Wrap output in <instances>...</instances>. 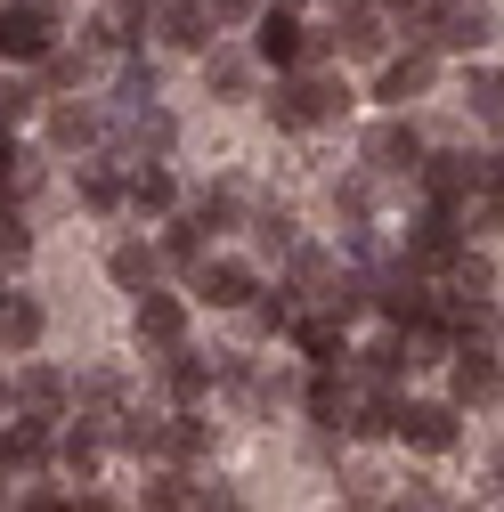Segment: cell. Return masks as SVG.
Returning a JSON list of instances; mask_svg holds the SVG:
<instances>
[{
	"mask_svg": "<svg viewBox=\"0 0 504 512\" xmlns=\"http://www.w3.org/2000/svg\"><path fill=\"white\" fill-rule=\"evenodd\" d=\"M131 212H179V179L163 171V163H131Z\"/></svg>",
	"mask_w": 504,
	"mask_h": 512,
	"instance_id": "23",
	"label": "cell"
},
{
	"mask_svg": "<svg viewBox=\"0 0 504 512\" xmlns=\"http://www.w3.org/2000/svg\"><path fill=\"white\" fill-rule=\"evenodd\" d=\"M57 407H66V374L25 366V374L9 382V415H49V423H57Z\"/></svg>",
	"mask_w": 504,
	"mask_h": 512,
	"instance_id": "15",
	"label": "cell"
},
{
	"mask_svg": "<svg viewBox=\"0 0 504 512\" xmlns=\"http://www.w3.org/2000/svg\"><path fill=\"white\" fill-rule=\"evenodd\" d=\"M252 57L277 66V82H285V74H301L309 57H318V33H301L285 9H261V25H252Z\"/></svg>",
	"mask_w": 504,
	"mask_h": 512,
	"instance_id": "4",
	"label": "cell"
},
{
	"mask_svg": "<svg viewBox=\"0 0 504 512\" xmlns=\"http://www.w3.org/2000/svg\"><path fill=\"white\" fill-rule=\"evenodd\" d=\"M252 317H261L269 334H285V326H301V293H293V285H269L261 301H252Z\"/></svg>",
	"mask_w": 504,
	"mask_h": 512,
	"instance_id": "35",
	"label": "cell"
},
{
	"mask_svg": "<svg viewBox=\"0 0 504 512\" xmlns=\"http://www.w3.org/2000/svg\"><path fill=\"white\" fill-rule=\"evenodd\" d=\"M301 407H309V423H350V382L342 374H309V391H301Z\"/></svg>",
	"mask_w": 504,
	"mask_h": 512,
	"instance_id": "28",
	"label": "cell"
},
{
	"mask_svg": "<svg viewBox=\"0 0 504 512\" xmlns=\"http://www.w3.org/2000/svg\"><path fill=\"white\" fill-rule=\"evenodd\" d=\"M464 98H472L480 122H504V66H472L464 74Z\"/></svg>",
	"mask_w": 504,
	"mask_h": 512,
	"instance_id": "32",
	"label": "cell"
},
{
	"mask_svg": "<svg viewBox=\"0 0 504 512\" xmlns=\"http://www.w3.org/2000/svg\"><path fill=\"white\" fill-rule=\"evenodd\" d=\"M204 9H212V25H244L252 9H261V0H204Z\"/></svg>",
	"mask_w": 504,
	"mask_h": 512,
	"instance_id": "43",
	"label": "cell"
},
{
	"mask_svg": "<svg viewBox=\"0 0 504 512\" xmlns=\"http://www.w3.org/2000/svg\"><path fill=\"white\" fill-rule=\"evenodd\" d=\"M74 512H114V504H106V496H90V488H82V496H74Z\"/></svg>",
	"mask_w": 504,
	"mask_h": 512,
	"instance_id": "45",
	"label": "cell"
},
{
	"mask_svg": "<svg viewBox=\"0 0 504 512\" xmlns=\"http://www.w3.org/2000/svg\"><path fill=\"white\" fill-rule=\"evenodd\" d=\"M122 131H131V155H147V163H163V147L179 139L163 106H131V122H122ZM131 155H122V163H131Z\"/></svg>",
	"mask_w": 504,
	"mask_h": 512,
	"instance_id": "26",
	"label": "cell"
},
{
	"mask_svg": "<svg viewBox=\"0 0 504 512\" xmlns=\"http://www.w3.org/2000/svg\"><path fill=\"white\" fill-rule=\"evenodd\" d=\"M496 391H504L496 350H480V342H472V350H456V358H448V399H456V407H488Z\"/></svg>",
	"mask_w": 504,
	"mask_h": 512,
	"instance_id": "9",
	"label": "cell"
},
{
	"mask_svg": "<svg viewBox=\"0 0 504 512\" xmlns=\"http://www.w3.org/2000/svg\"><path fill=\"white\" fill-rule=\"evenodd\" d=\"M269 9H285V17H293V9H301V0H269Z\"/></svg>",
	"mask_w": 504,
	"mask_h": 512,
	"instance_id": "48",
	"label": "cell"
},
{
	"mask_svg": "<svg viewBox=\"0 0 504 512\" xmlns=\"http://www.w3.org/2000/svg\"><path fill=\"white\" fill-rule=\"evenodd\" d=\"M98 464H106V439H98L90 423H74L66 439H57V472H66V480H82V488H90V480H98Z\"/></svg>",
	"mask_w": 504,
	"mask_h": 512,
	"instance_id": "22",
	"label": "cell"
},
{
	"mask_svg": "<svg viewBox=\"0 0 504 512\" xmlns=\"http://www.w3.org/2000/svg\"><path fill=\"white\" fill-rule=\"evenodd\" d=\"M17 512H74V496H57V488H25Z\"/></svg>",
	"mask_w": 504,
	"mask_h": 512,
	"instance_id": "41",
	"label": "cell"
},
{
	"mask_svg": "<svg viewBox=\"0 0 504 512\" xmlns=\"http://www.w3.org/2000/svg\"><path fill=\"white\" fill-rule=\"evenodd\" d=\"M41 326H49L41 301H33V293H9V309H0V342H9V358H25V350L41 342Z\"/></svg>",
	"mask_w": 504,
	"mask_h": 512,
	"instance_id": "25",
	"label": "cell"
},
{
	"mask_svg": "<svg viewBox=\"0 0 504 512\" xmlns=\"http://www.w3.org/2000/svg\"><path fill=\"white\" fill-rule=\"evenodd\" d=\"M131 334H139V350H187V301L179 293H139V309H131Z\"/></svg>",
	"mask_w": 504,
	"mask_h": 512,
	"instance_id": "5",
	"label": "cell"
},
{
	"mask_svg": "<svg viewBox=\"0 0 504 512\" xmlns=\"http://www.w3.org/2000/svg\"><path fill=\"white\" fill-rule=\"evenodd\" d=\"M407 261L415 269H456L464 261V212H423L407 236Z\"/></svg>",
	"mask_w": 504,
	"mask_h": 512,
	"instance_id": "6",
	"label": "cell"
},
{
	"mask_svg": "<svg viewBox=\"0 0 504 512\" xmlns=\"http://www.w3.org/2000/svg\"><path fill=\"white\" fill-rule=\"evenodd\" d=\"M204 447H212V423H204L196 407H187V415H171V456H204Z\"/></svg>",
	"mask_w": 504,
	"mask_h": 512,
	"instance_id": "37",
	"label": "cell"
},
{
	"mask_svg": "<svg viewBox=\"0 0 504 512\" xmlns=\"http://www.w3.org/2000/svg\"><path fill=\"white\" fill-rule=\"evenodd\" d=\"M187 220H196V228H236V220H244V196H236V187H204Z\"/></svg>",
	"mask_w": 504,
	"mask_h": 512,
	"instance_id": "34",
	"label": "cell"
},
{
	"mask_svg": "<svg viewBox=\"0 0 504 512\" xmlns=\"http://www.w3.org/2000/svg\"><path fill=\"white\" fill-rule=\"evenodd\" d=\"M155 269H163V252L139 244V236H131V244H114V261H106V277H114V285H131V293H155Z\"/></svg>",
	"mask_w": 504,
	"mask_h": 512,
	"instance_id": "24",
	"label": "cell"
},
{
	"mask_svg": "<svg viewBox=\"0 0 504 512\" xmlns=\"http://www.w3.org/2000/svg\"><path fill=\"white\" fill-rule=\"evenodd\" d=\"M358 366H366V382H374V391H391V382L415 366V350H407V334H399V342H374V350H358Z\"/></svg>",
	"mask_w": 504,
	"mask_h": 512,
	"instance_id": "30",
	"label": "cell"
},
{
	"mask_svg": "<svg viewBox=\"0 0 504 512\" xmlns=\"http://www.w3.org/2000/svg\"><path fill=\"white\" fill-rule=\"evenodd\" d=\"M456 423H464L456 399H415V407L399 415V439L423 447V456H448V447H456Z\"/></svg>",
	"mask_w": 504,
	"mask_h": 512,
	"instance_id": "7",
	"label": "cell"
},
{
	"mask_svg": "<svg viewBox=\"0 0 504 512\" xmlns=\"http://www.w3.org/2000/svg\"><path fill=\"white\" fill-rule=\"evenodd\" d=\"M41 106H57V98H49L41 82H9V122H33Z\"/></svg>",
	"mask_w": 504,
	"mask_h": 512,
	"instance_id": "39",
	"label": "cell"
},
{
	"mask_svg": "<svg viewBox=\"0 0 504 512\" xmlns=\"http://www.w3.org/2000/svg\"><path fill=\"white\" fill-rule=\"evenodd\" d=\"M74 82H82V57L57 49V57H49V90H74Z\"/></svg>",
	"mask_w": 504,
	"mask_h": 512,
	"instance_id": "42",
	"label": "cell"
},
{
	"mask_svg": "<svg viewBox=\"0 0 504 512\" xmlns=\"http://www.w3.org/2000/svg\"><path fill=\"white\" fill-rule=\"evenodd\" d=\"M98 106H82V98H57L49 106V147H66V155H82V147H98Z\"/></svg>",
	"mask_w": 504,
	"mask_h": 512,
	"instance_id": "16",
	"label": "cell"
},
{
	"mask_svg": "<svg viewBox=\"0 0 504 512\" xmlns=\"http://www.w3.org/2000/svg\"><path fill=\"white\" fill-rule=\"evenodd\" d=\"M439 512H472V504H439Z\"/></svg>",
	"mask_w": 504,
	"mask_h": 512,
	"instance_id": "49",
	"label": "cell"
},
{
	"mask_svg": "<svg viewBox=\"0 0 504 512\" xmlns=\"http://www.w3.org/2000/svg\"><path fill=\"white\" fill-rule=\"evenodd\" d=\"M196 512H236V496H228L220 480H204V504H196Z\"/></svg>",
	"mask_w": 504,
	"mask_h": 512,
	"instance_id": "44",
	"label": "cell"
},
{
	"mask_svg": "<svg viewBox=\"0 0 504 512\" xmlns=\"http://www.w3.org/2000/svg\"><path fill=\"white\" fill-rule=\"evenodd\" d=\"M212 382H220V366H212V358H196V350H171V358H163V391L179 399V415L196 407V399L212 391Z\"/></svg>",
	"mask_w": 504,
	"mask_h": 512,
	"instance_id": "17",
	"label": "cell"
},
{
	"mask_svg": "<svg viewBox=\"0 0 504 512\" xmlns=\"http://www.w3.org/2000/svg\"><path fill=\"white\" fill-rule=\"evenodd\" d=\"M342 106H350V90L334 74H285L269 90V122H277V131H318V122H334Z\"/></svg>",
	"mask_w": 504,
	"mask_h": 512,
	"instance_id": "1",
	"label": "cell"
},
{
	"mask_svg": "<svg viewBox=\"0 0 504 512\" xmlns=\"http://www.w3.org/2000/svg\"><path fill=\"white\" fill-rule=\"evenodd\" d=\"M163 261L204 269V228H196V220H171V228H163Z\"/></svg>",
	"mask_w": 504,
	"mask_h": 512,
	"instance_id": "36",
	"label": "cell"
},
{
	"mask_svg": "<svg viewBox=\"0 0 504 512\" xmlns=\"http://www.w3.org/2000/svg\"><path fill=\"white\" fill-rule=\"evenodd\" d=\"M252 236H261L269 261H301V236H293V212H261L252 220Z\"/></svg>",
	"mask_w": 504,
	"mask_h": 512,
	"instance_id": "33",
	"label": "cell"
},
{
	"mask_svg": "<svg viewBox=\"0 0 504 512\" xmlns=\"http://www.w3.org/2000/svg\"><path fill=\"white\" fill-rule=\"evenodd\" d=\"M204 82H212L220 98H244V90H252V57H244V49H212V57H204Z\"/></svg>",
	"mask_w": 504,
	"mask_h": 512,
	"instance_id": "31",
	"label": "cell"
},
{
	"mask_svg": "<svg viewBox=\"0 0 504 512\" xmlns=\"http://www.w3.org/2000/svg\"><path fill=\"white\" fill-rule=\"evenodd\" d=\"M383 9H399V17H407V9H423V0H383Z\"/></svg>",
	"mask_w": 504,
	"mask_h": 512,
	"instance_id": "47",
	"label": "cell"
},
{
	"mask_svg": "<svg viewBox=\"0 0 504 512\" xmlns=\"http://www.w3.org/2000/svg\"><path fill=\"white\" fill-rule=\"evenodd\" d=\"M496 0H456V9H448V25H439V49H480L488 33H496Z\"/></svg>",
	"mask_w": 504,
	"mask_h": 512,
	"instance_id": "19",
	"label": "cell"
},
{
	"mask_svg": "<svg viewBox=\"0 0 504 512\" xmlns=\"http://www.w3.org/2000/svg\"><path fill=\"white\" fill-rule=\"evenodd\" d=\"M49 25H57V17L9 0V17H0V49H9V66H17V57H25V66H33V57H57V33H49Z\"/></svg>",
	"mask_w": 504,
	"mask_h": 512,
	"instance_id": "13",
	"label": "cell"
},
{
	"mask_svg": "<svg viewBox=\"0 0 504 512\" xmlns=\"http://www.w3.org/2000/svg\"><path fill=\"white\" fill-rule=\"evenodd\" d=\"M196 293H204L212 309H252L269 285L252 277V261H204V269H196Z\"/></svg>",
	"mask_w": 504,
	"mask_h": 512,
	"instance_id": "12",
	"label": "cell"
},
{
	"mask_svg": "<svg viewBox=\"0 0 504 512\" xmlns=\"http://www.w3.org/2000/svg\"><path fill=\"white\" fill-rule=\"evenodd\" d=\"M358 155H366V171H415L423 179V131L407 114H383V122H366V139H358Z\"/></svg>",
	"mask_w": 504,
	"mask_h": 512,
	"instance_id": "3",
	"label": "cell"
},
{
	"mask_svg": "<svg viewBox=\"0 0 504 512\" xmlns=\"http://www.w3.org/2000/svg\"><path fill=\"white\" fill-rule=\"evenodd\" d=\"M374 309H383L391 326H407V334L439 317V301H431V285H423V269H415V261H391L383 277H374Z\"/></svg>",
	"mask_w": 504,
	"mask_h": 512,
	"instance_id": "2",
	"label": "cell"
},
{
	"mask_svg": "<svg viewBox=\"0 0 504 512\" xmlns=\"http://www.w3.org/2000/svg\"><path fill=\"white\" fill-rule=\"evenodd\" d=\"M155 33L171 49H212V9L204 0H171V9H155Z\"/></svg>",
	"mask_w": 504,
	"mask_h": 512,
	"instance_id": "18",
	"label": "cell"
},
{
	"mask_svg": "<svg viewBox=\"0 0 504 512\" xmlns=\"http://www.w3.org/2000/svg\"><path fill=\"white\" fill-rule=\"evenodd\" d=\"M131 25H139V9H122V0H114V9H98V17H90V33H82V41H90L98 57H122V49H131Z\"/></svg>",
	"mask_w": 504,
	"mask_h": 512,
	"instance_id": "29",
	"label": "cell"
},
{
	"mask_svg": "<svg viewBox=\"0 0 504 512\" xmlns=\"http://www.w3.org/2000/svg\"><path fill=\"white\" fill-rule=\"evenodd\" d=\"M196 504H204V488L187 480V472H155L139 488V512H196Z\"/></svg>",
	"mask_w": 504,
	"mask_h": 512,
	"instance_id": "27",
	"label": "cell"
},
{
	"mask_svg": "<svg viewBox=\"0 0 504 512\" xmlns=\"http://www.w3.org/2000/svg\"><path fill=\"white\" fill-rule=\"evenodd\" d=\"M293 350L318 366V374H334V366H350V326H342L334 309H318V317H301V326H293Z\"/></svg>",
	"mask_w": 504,
	"mask_h": 512,
	"instance_id": "11",
	"label": "cell"
},
{
	"mask_svg": "<svg viewBox=\"0 0 504 512\" xmlns=\"http://www.w3.org/2000/svg\"><path fill=\"white\" fill-rule=\"evenodd\" d=\"M383 17H374V0H358V9H334V33H318V57L326 49H342V57H383ZM391 66V57H383Z\"/></svg>",
	"mask_w": 504,
	"mask_h": 512,
	"instance_id": "8",
	"label": "cell"
},
{
	"mask_svg": "<svg viewBox=\"0 0 504 512\" xmlns=\"http://www.w3.org/2000/svg\"><path fill=\"white\" fill-rule=\"evenodd\" d=\"M74 399H82V423H90V415L122 423V415H131V382H122V374H82V382H74Z\"/></svg>",
	"mask_w": 504,
	"mask_h": 512,
	"instance_id": "21",
	"label": "cell"
},
{
	"mask_svg": "<svg viewBox=\"0 0 504 512\" xmlns=\"http://www.w3.org/2000/svg\"><path fill=\"white\" fill-rule=\"evenodd\" d=\"M33 187H41V155H33V147H17V155H9V196L25 204Z\"/></svg>",
	"mask_w": 504,
	"mask_h": 512,
	"instance_id": "38",
	"label": "cell"
},
{
	"mask_svg": "<svg viewBox=\"0 0 504 512\" xmlns=\"http://www.w3.org/2000/svg\"><path fill=\"white\" fill-rule=\"evenodd\" d=\"M122 9H139V17H147V9H171V0H122Z\"/></svg>",
	"mask_w": 504,
	"mask_h": 512,
	"instance_id": "46",
	"label": "cell"
},
{
	"mask_svg": "<svg viewBox=\"0 0 504 512\" xmlns=\"http://www.w3.org/2000/svg\"><path fill=\"white\" fill-rule=\"evenodd\" d=\"M0 464H9V480H17V472H41V464H49V415H9Z\"/></svg>",
	"mask_w": 504,
	"mask_h": 512,
	"instance_id": "14",
	"label": "cell"
},
{
	"mask_svg": "<svg viewBox=\"0 0 504 512\" xmlns=\"http://www.w3.org/2000/svg\"><path fill=\"white\" fill-rule=\"evenodd\" d=\"M0 261H9V269H25V261H33V228H25L17 212H9V236H0Z\"/></svg>",
	"mask_w": 504,
	"mask_h": 512,
	"instance_id": "40",
	"label": "cell"
},
{
	"mask_svg": "<svg viewBox=\"0 0 504 512\" xmlns=\"http://www.w3.org/2000/svg\"><path fill=\"white\" fill-rule=\"evenodd\" d=\"M82 204H90V212H122V204H131L122 155H98V163H82Z\"/></svg>",
	"mask_w": 504,
	"mask_h": 512,
	"instance_id": "20",
	"label": "cell"
},
{
	"mask_svg": "<svg viewBox=\"0 0 504 512\" xmlns=\"http://www.w3.org/2000/svg\"><path fill=\"white\" fill-rule=\"evenodd\" d=\"M431 74H439V49H407V57H391V66L374 74V98H383L391 114H407V98H423Z\"/></svg>",
	"mask_w": 504,
	"mask_h": 512,
	"instance_id": "10",
	"label": "cell"
}]
</instances>
